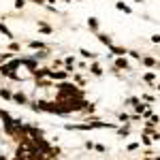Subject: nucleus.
Wrapping results in <instances>:
<instances>
[{
    "mask_svg": "<svg viewBox=\"0 0 160 160\" xmlns=\"http://www.w3.org/2000/svg\"><path fill=\"white\" fill-rule=\"evenodd\" d=\"M81 56H83V58H90V60L96 58V53H92V51H88V49H81Z\"/></svg>",
    "mask_w": 160,
    "mask_h": 160,
    "instance_id": "nucleus-1",
    "label": "nucleus"
},
{
    "mask_svg": "<svg viewBox=\"0 0 160 160\" xmlns=\"http://www.w3.org/2000/svg\"><path fill=\"white\" fill-rule=\"evenodd\" d=\"M115 66H118V68H128V62L122 58V60H118V62H115Z\"/></svg>",
    "mask_w": 160,
    "mask_h": 160,
    "instance_id": "nucleus-2",
    "label": "nucleus"
},
{
    "mask_svg": "<svg viewBox=\"0 0 160 160\" xmlns=\"http://www.w3.org/2000/svg\"><path fill=\"white\" fill-rule=\"evenodd\" d=\"M90 71H92V73H94V75H103V68H100V66H98V64H94V66H92V68H90Z\"/></svg>",
    "mask_w": 160,
    "mask_h": 160,
    "instance_id": "nucleus-3",
    "label": "nucleus"
},
{
    "mask_svg": "<svg viewBox=\"0 0 160 160\" xmlns=\"http://www.w3.org/2000/svg\"><path fill=\"white\" fill-rule=\"evenodd\" d=\"M98 41H100V43H107V45H111V39H109V37H105V34H98Z\"/></svg>",
    "mask_w": 160,
    "mask_h": 160,
    "instance_id": "nucleus-4",
    "label": "nucleus"
},
{
    "mask_svg": "<svg viewBox=\"0 0 160 160\" xmlns=\"http://www.w3.org/2000/svg\"><path fill=\"white\" fill-rule=\"evenodd\" d=\"M15 100H17V103H21V105H24V103H26V96H24V94H15Z\"/></svg>",
    "mask_w": 160,
    "mask_h": 160,
    "instance_id": "nucleus-5",
    "label": "nucleus"
},
{
    "mask_svg": "<svg viewBox=\"0 0 160 160\" xmlns=\"http://www.w3.org/2000/svg\"><path fill=\"white\" fill-rule=\"evenodd\" d=\"M0 32H2V34H6V37H11V32H9V28H6L4 24H0Z\"/></svg>",
    "mask_w": 160,
    "mask_h": 160,
    "instance_id": "nucleus-6",
    "label": "nucleus"
},
{
    "mask_svg": "<svg viewBox=\"0 0 160 160\" xmlns=\"http://www.w3.org/2000/svg\"><path fill=\"white\" fill-rule=\"evenodd\" d=\"M118 9H120V11H126V13H130V9H128L124 2H118Z\"/></svg>",
    "mask_w": 160,
    "mask_h": 160,
    "instance_id": "nucleus-7",
    "label": "nucleus"
},
{
    "mask_svg": "<svg viewBox=\"0 0 160 160\" xmlns=\"http://www.w3.org/2000/svg\"><path fill=\"white\" fill-rule=\"evenodd\" d=\"M113 53H118V56H124V53H126V49H122V47H113Z\"/></svg>",
    "mask_w": 160,
    "mask_h": 160,
    "instance_id": "nucleus-8",
    "label": "nucleus"
},
{
    "mask_svg": "<svg viewBox=\"0 0 160 160\" xmlns=\"http://www.w3.org/2000/svg\"><path fill=\"white\" fill-rule=\"evenodd\" d=\"M143 64H147V66H154V64H156V62H154V60H152V58H143Z\"/></svg>",
    "mask_w": 160,
    "mask_h": 160,
    "instance_id": "nucleus-9",
    "label": "nucleus"
},
{
    "mask_svg": "<svg viewBox=\"0 0 160 160\" xmlns=\"http://www.w3.org/2000/svg\"><path fill=\"white\" fill-rule=\"evenodd\" d=\"M0 96H4V98H11V92H9V90H0Z\"/></svg>",
    "mask_w": 160,
    "mask_h": 160,
    "instance_id": "nucleus-10",
    "label": "nucleus"
},
{
    "mask_svg": "<svg viewBox=\"0 0 160 160\" xmlns=\"http://www.w3.org/2000/svg\"><path fill=\"white\" fill-rule=\"evenodd\" d=\"M88 24H90V28H96V26H98V21H96V19H94V17H92V19H90V21H88Z\"/></svg>",
    "mask_w": 160,
    "mask_h": 160,
    "instance_id": "nucleus-11",
    "label": "nucleus"
},
{
    "mask_svg": "<svg viewBox=\"0 0 160 160\" xmlns=\"http://www.w3.org/2000/svg\"><path fill=\"white\" fill-rule=\"evenodd\" d=\"M143 79H145V81H152V79H154V73H147V75H145Z\"/></svg>",
    "mask_w": 160,
    "mask_h": 160,
    "instance_id": "nucleus-12",
    "label": "nucleus"
},
{
    "mask_svg": "<svg viewBox=\"0 0 160 160\" xmlns=\"http://www.w3.org/2000/svg\"><path fill=\"white\" fill-rule=\"evenodd\" d=\"M24 4H26L24 0H17V2H15V6H17V9H19V6H24Z\"/></svg>",
    "mask_w": 160,
    "mask_h": 160,
    "instance_id": "nucleus-13",
    "label": "nucleus"
},
{
    "mask_svg": "<svg viewBox=\"0 0 160 160\" xmlns=\"http://www.w3.org/2000/svg\"><path fill=\"white\" fill-rule=\"evenodd\" d=\"M152 41H154V43H160V34H156V37H152Z\"/></svg>",
    "mask_w": 160,
    "mask_h": 160,
    "instance_id": "nucleus-14",
    "label": "nucleus"
},
{
    "mask_svg": "<svg viewBox=\"0 0 160 160\" xmlns=\"http://www.w3.org/2000/svg\"><path fill=\"white\" fill-rule=\"evenodd\" d=\"M32 2H37V4H43V2H45V0H32Z\"/></svg>",
    "mask_w": 160,
    "mask_h": 160,
    "instance_id": "nucleus-15",
    "label": "nucleus"
},
{
    "mask_svg": "<svg viewBox=\"0 0 160 160\" xmlns=\"http://www.w3.org/2000/svg\"><path fill=\"white\" fill-rule=\"evenodd\" d=\"M158 90H160V85H158Z\"/></svg>",
    "mask_w": 160,
    "mask_h": 160,
    "instance_id": "nucleus-16",
    "label": "nucleus"
},
{
    "mask_svg": "<svg viewBox=\"0 0 160 160\" xmlns=\"http://www.w3.org/2000/svg\"><path fill=\"white\" fill-rule=\"evenodd\" d=\"M0 115H2V113H0Z\"/></svg>",
    "mask_w": 160,
    "mask_h": 160,
    "instance_id": "nucleus-17",
    "label": "nucleus"
},
{
    "mask_svg": "<svg viewBox=\"0 0 160 160\" xmlns=\"http://www.w3.org/2000/svg\"><path fill=\"white\" fill-rule=\"evenodd\" d=\"M19 160H21V158H19Z\"/></svg>",
    "mask_w": 160,
    "mask_h": 160,
    "instance_id": "nucleus-18",
    "label": "nucleus"
}]
</instances>
